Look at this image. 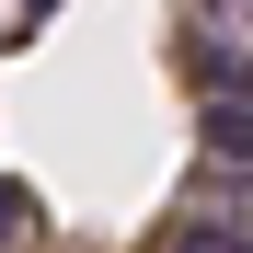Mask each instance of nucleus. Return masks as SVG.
Listing matches in <instances>:
<instances>
[{
  "mask_svg": "<svg viewBox=\"0 0 253 253\" xmlns=\"http://www.w3.org/2000/svg\"><path fill=\"white\" fill-rule=\"evenodd\" d=\"M150 253H242V219H207V207H184V219H161Z\"/></svg>",
  "mask_w": 253,
  "mask_h": 253,
  "instance_id": "1",
  "label": "nucleus"
},
{
  "mask_svg": "<svg viewBox=\"0 0 253 253\" xmlns=\"http://www.w3.org/2000/svg\"><path fill=\"white\" fill-rule=\"evenodd\" d=\"M23 242H46V196L23 173H0V253H23Z\"/></svg>",
  "mask_w": 253,
  "mask_h": 253,
  "instance_id": "2",
  "label": "nucleus"
}]
</instances>
